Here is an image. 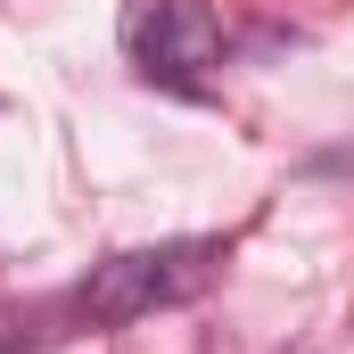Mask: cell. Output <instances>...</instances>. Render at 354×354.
<instances>
[{
  "label": "cell",
  "mask_w": 354,
  "mask_h": 354,
  "mask_svg": "<svg viewBox=\"0 0 354 354\" xmlns=\"http://www.w3.org/2000/svg\"><path fill=\"white\" fill-rule=\"evenodd\" d=\"M223 272V239H157V248H124L107 264H91V280L58 305V322L75 330H124L157 305H189L206 280Z\"/></svg>",
  "instance_id": "6da1fadb"
},
{
  "label": "cell",
  "mask_w": 354,
  "mask_h": 354,
  "mask_svg": "<svg viewBox=\"0 0 354 354\" xmlns=\"http://www.w3.org/2000/svg\"><path fill=\"white\" fill-rule=\"evenodd\" d=\"M223 17L206 0H132L124 8V58L157 91H206L223 66Z\"/></svg>",
  "instance_id": "7a4b0ae2"
}]
</instances>
